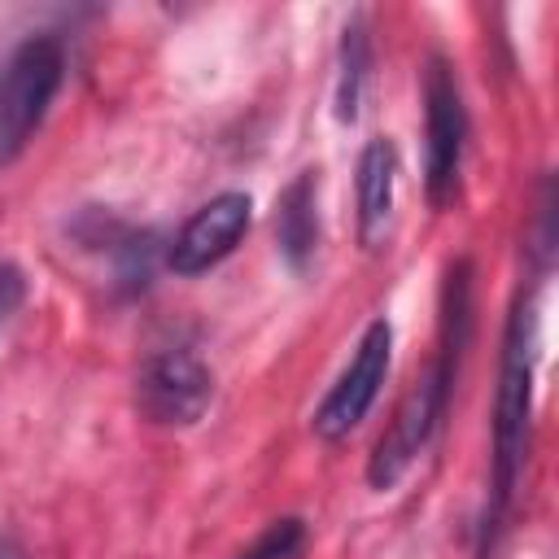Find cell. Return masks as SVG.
<instances>
[{"label":"cell","mask_w":559,"mask_h":559,"mask_svg":"<svg viewBox=\"0 0 559 559\" xmlns=\"http://www.w3.org/2000/svg\"><path fill=\"white\" fill-rule=\"evenodd\" d=\"M424 188L432 205H445L459 188L463 166V140H467V114L459 83L441 57H432L424 79Z\"/></svg>","instance_id":"obj_3"},{"label":"cell","mask_w":559,"mask_h":559,"mask_svg":"<svg viewBox=\"0 0 559 559\" xmlns=\"http://www.w3.org/2000/svg\"><path fill=\"white\" fill-rule=\"evenodd\" d=\"M66 74V52L52 35H35L13 48L0 70V166L13 162L39 131Z\"/></svg>","instance_id":"obj_2"},{"label":"cell","mask_w":559,"mask_h":559,"mask_svg":"<svg viewBox=\"0 0 559 559\" xmlns=\"http://www.w3.org/2000/svg\"><path fill=\"white\" fill-rule=\"evenodd\" d=\"M528 411H533V301L520 297L507 323L498 397H493V520L507 511L524 467Z\"/></svg>","instance_id":"obj_1"},{"label":"cell","mask_w":559,"mask_h":559,"mask_svg":"<svg viewBox=\"0 0 559 559\" xmlns=\"http://www.w3.org/2000/svg\"><path fill=\"white\" fill-rule=\"evenodd\" d=\"M297 546H301V520H275V524L253 542V550L240 555V559H293Z\"/></svg>","instance_id":"obj_11"},{"label":"cell","mask_w":559,"mask_h":559,"mask_svg":"<svg viewBox=\"0 0 559 559\" xmlns=\"http://www.w3.org/2000/svg\"><path fill=\"white\" fill-rule=\"evenodd\" d=\"M319 175L314 170H301L275 201V236H280V249L293 266H306V258L314 253L319 245Z\"/></svg>","instance_id":"obj_9"},{"label":"cell","mask_w":559,"mask_h":559,"mask_svg":"<svg viewBox=\"0 0 559 559\" xmlns=\"http://www.w3.org/2000/svg\"><path fill=\"white\" fill-rule=\"evenodd\" d=\"M22 293H26L22 271H17L13 262H0V319H9V314L22 306Z\"/></svg>","instance_id":"obj_12"},{"label":"cell","mask_w":559,"mask_h":559,"mask_svg":"<svg viewBox=\"0 0 559 559\" xmlns=\"http://www.w3.org/2000/svg\"><path fill=\"white\" fill-rule=\"evenodd\" d=\"M454 367H459V358L441 354L437 367H432V376L402 402L397 419H393L389 432L376 441V454H371V467H367V480H371L376 489L397 485L402 472L411 467V459L419 454V445H424V441L432 437V428L441 424L445 402H450V384H454Z\"/></svg>","instance_id":"obj_4"},{"label":"cell","mask_w":559,"mask_h":559,"mask_svg":"<svg viewBox=\"0 0 559 559\" xmlns=\"http://www.w3.org/2000/svg\"><path fill=\"white\" fill-rule=\"evenodd\" d=\"M249 218H253L249 192H218L179 227L170 258H166L170 271L175 275H201L214 262H223L240 245V236L249 231Z\"/></svg>","instance_id":"obj_7"},{"label":"cell","mask_w":559,"mask_h":559,"mask_svg":"<svg viewBox=\"0 0 559 559\" xmlns=\"http://www.w3.org/2000/svg\"><path fill=\"white\" fill-rule=\"evenodd\" d=\"M135 397L153 424L183 428V424H197L205 415V406L214 397V376L192 349H166V354H153L144 362Z\"/></svg>","instance_id":"obj_6"},{"label":"cell","mask_w":559,"mask_h":559,"mask_svg":"<svg viewBox=\"0 0 559 559\" xmlns=\"http://www.w3.org/2000/svg\"><path fill=\"white\" fill-rule=\"evenodd\" d=\"M393 183H397V153L389 140H371L358 157V240L376 249L393 218Z\"/></svg>","instance_id":"obj_8"},{"label":"cell","mask_w":559,"mask_h":559,"mask_svg":"<svg viewBox=\"0 0 559 559\" xmlns=\"http://www.w3.org/2000/svg\"><path fill=\"white\" fill-rule=\"evenodd\" d=\"M367 66H371L367 31H362V22L354 17V22L345 26V44H341V83H336V118H341V122H354V118H358Z\"/></svg>","instance_id":"obj_10"},{"label":"cell","mask_w":559,"mask_h":559,"mask_svg":"<svg viewBox=\"0 0 559 559\" xmlns=\"http://www.w3.org/2000/svg\"><path fill=\"white\" fill-rule=\"evenodd\" d=\"M0 559H13V555H9V550H4V546H0Z\"/></svg>","instance_id":"obj_13"},{"label":"cell","mask_w":559,"mask_h":559,"mask_svg":"<svg viewBox=\"0 0 559 559\" xmlns=\"http://www.w3.org/2000/svg\"><path fill=\"white\" fill-rule=\"evenodd\" d=\"M389 358H393V328L384 319H376L362 332L349 367L341 371V380L332 384V393L323 397V406L314 411V432L323 441H341V437H349L367 419V411L376 406L380 384L389 376Z\"/></svg>","instance_id":"obj_5"}]
</instances>
